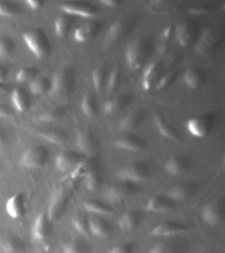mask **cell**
Here are the masks:
<instances>
[{
	"label": "cell",
	"mask_w": 225,
	"mask_h": 253,
	"mask_svg": "<svg viewBox=\"0 0 225 253\" xmlns=\"http://www.w3.org/2000/svg\"><path fill=\"white\" fill-rule=\"evenodd\" d=\"M67 110L64 107H54V108H49L42 113H40L37 119L41 122L45 123H51V122H56L61 119H63L66 116Z\"/></svg>",
	"instance_id": "7bdbcfd3"
},
{
	"label": "cell",
	"mask_w": 225,
	"mask_h": 253,
	"mask_svg": "<svg viewBox=\"0 0 225 253\" xmlns=\"http://www.w3.org/2000/svg\"><path fill=\"white\" fill-rule=\"evenodd\" d=\"M135 244L131 241H126L113 246L109 253H133Z\"/></svg>",
	"instance_id": "f5cc1de1"
},
{
	"label": "cell",
	"mask_w": 225,
	"mask_h": 253,
	"mask_svg": "<svg viewBox=\"0 0 225 253\" xmlns=\"http://www.w3.org/2000/svg\"><path fill=\"white\" fill-rule=\"evenodd\" d=\"M120 76H121V71L118 66H115L114 68H112V71L109 73L106 87H105L109 94L113 93L117 89L120 82Z\"/></svg>",
	"instance_id": "7dc6e473"
},
{
	"label": "cell",
	"mask_w": 225,
	"mask_h": 253,
	"mask_svg": "<svg viewBox=\"0 0 225 253\" xmlns=\"http://www.w3.org/2000/svg\"><path fill=\"white\" fill-rule=\"evenodd\" d=\"M63 253H90V244L83 237H72L64 243Z\"/></svg>",
	"instance_id": "8d00e7d4"
},
{
	"label": "cell",
	"mask_w": 225,
	"mask_h": 253,
	"mask_svg": "<svg viewBox=\"0 0 225 253\" xmlns=\"http://www.w3.org/2000/svg\"><path fill=\"white\" fill-rule=\"evenodd\" d=\"M175 36V28L173 26L166 27L160 34L159 38V51L164 53L168 50L172 39Z\"/></svg>",
	"instance_id": "f6af8a7d"
},
{
	"label": "cell",
	"mask_w": 225,
	"mask_h": 253,
	"mask_svg": "<svg viewBox=\"0 0 225 253\" xmlns=\"http://www.w3.org/2000/svg\"><path fill=\"white\" fill-rule=\"evenodd\" d=\"M26 5L32 9V10H39L43 6L42 1H38V0H28L26 1Z\"/></svg>",
	"instance_id": "11a10c76"
},
{
	"label": "cell",
	"mask_w": 225,
	"mask_h": 253,
	"mask_svg": "<svg viewBox=\"0 0 225 253\" xmlns=\"http://www.w3.org/2000/svg\"><path fill=\"white\" fill-rule=\"evenodd\" d=\"M145 7L154 14H167L176 8V3L173 1L155 0L145 3Z\"/></svg>",
	"instance_id": "ee69618b"
},
{
	"label": "cell",
	"mask_w": 225,
	"mask_h": 253,
	"mask_svg": "<svg viewBox=\"0 0 225 253\" xmlns=\"http://www.w3.org/2000/svg\"><path fill=\"white\" fill-rule=\"evenodd\" d=\"M83 181L85 182L86 188L90 192H94L99 190L103 186L104 177L98 167H92L85 176Z\"/></svg>",
	"instance_id": "74e56055"
},
{
	"label": "cell",
	"mask_w": 225,
	"mask_h": 253,
	"mask_svg": "<svg viewBox=\"0 0 225 253\" xmlns=\"http://www.w3.org/2000/svg\"><path fill=\"white\" fill-rule=\"evenodd\" d=\"M184 81L188 88L196 90L204 84L205 75L199 69L189 68L184 74Z\"/></svg>",
	"instance_id": "d590c367"
},
{
	"label": "cell",
	"mask_w": 225,
	"mask_h": 253,
	"mask_svg": "<svg viewBox=\"0 0 225 253\" xmlns=\"http://www.w3.org/2000/svg\"><path fill=\"white\" fill-rule=\"evenodd\" d=\"M71 222H72V225L73 227L76 229V231L83 235V236H87L90 234V229H89V216L79 211H76L72 218H71Z\"/></svg>",
	"instance_id": "b9f144b4"
},
{
	"label": "cell",
	"mask_w": 225,
	"mask_h": 253,
	"mask_svg": "<svg viewBox=\"0 0 225 253\" xmlns=\"http://www.w3.org/2000/svg\"><path fill=\"white\" fill-rule=\"evenodd\" d=\"M163 66L158 61L151 62L144 70L142 76V87L145 91H150L156 87L159 79L162 76Z\"/></svg>",
	"instance_id": "44dd1931"
},
{
	"label": "cell",
	"mask_w": 225,
	"mask_h": 253,
	"mask_svg": "<svg viewBox=\"0 0 225 253\" xmlns=\"http://www.w3.org/2000/svg\"><path fill=\"white\" fill-rule=\"evenodd\" d=\"M130 23L125 20H115L109 27L106 36H105V43L112 44L122 38H124L130 31Z\"/></svg>",
	"instance_id": "ac0fdd59"
},
{
	"label": "cell",
	"mask_w": 225,
	"mask_h": 253,
	"mask_svg": "<svg viewBox=\"0 0 225 253\" xmlns=\"http://www.w3.org/2000/svg\"><path fill=\"white\" fill-rule=\"evenodd\" d=\"M76 143L80 151L86 155H93L98 148V139L92 130L88 128L81 129L77 133Z\"/></svg>",
	"instance_id": "d6986e66"
},
{
	"label": "cell",
	"mask_w": 225,
	"mask_h": 253,
	"mask_svg": "<svg viewBox=\"0 0 225 253\" xmlns=\"http://www.w3.org/2000/svg\"><path fill=\"white\" fill-rule=\"evenodd\" d=\"M12 114H13L12 108L8 104L4 102H0V117L6 118V117H10Z\"/></svg>",
	"instance_id": "db71d44e"
},
{
	"label": "cell",
	"mask_w": 225,
	"mask_h": 253,
	"mask_svg": "<svg viewBox=\"0 0 225 253\" xmlns=\"http://www.w3.org/2000/svg\"><path fill=\"white\" fill-rule=\"evenodd\" d=\"M0 85H1V84H0Z\"/></svg>",
	"instance_id": "91938a15"
},
{
	"label": "cell",
	"mask_w": 225,
	"mask_h": 253,
	"mask_svg": "<svg viewBox=\"0 0 225 253\" xmlns=\"http://www.w3.org/2000/svg\"><path fill=\"white\" fill-rule=\"evenodd\" d=\"M152 50V42L148 38L138 37L131 41L125 50L126 63L130 70H139L148 60Z\"/></svg>",
	"instance_id": "7a4b0ae2"
},
{
	"label": "cell",
	"mask_w": 225,
	"mask_h": 253,
	"mask_svg": "<svg viewBox=\"0 0 225 253\" xmlns=\"http://www.w3.org/2000/svg\"><path fill=\"white\" fill-rule=\"evenodd\" d=\"M145 119V112L143 109H136L129 114H127L119 123V129L121 130H131L137 128Z\"/></svg>",
	"instance_id": "4dcf8cb0"
},
{
	"label": "cell",
	"mask_w": 225,
	"mask_h": 253,
	"mask_svg": "<svg viewBox=\"0 0 225 253\" xmlns=\"http://www.w3.org/2000/svg\"><path fill=\"white\" fill-rule=\"evenodd\" d=\"M27 197L23 192H19L11 196L5 204L7 214L15 219L23 217L27 212Z\"/></svg>",
	"instance_id": "5bb4252c"
},
{
	"label": "cell",
	"mask_w": 225,
	"mask_h": 253,
	"mask_svg": "<svg viewBox=\"0 0 225 253\" xmlns=\"http://www.w3.org/2000/svg\"><path fill=\"white\" fill-rule=\"evenodd\" d=\"M23 40L28 48L37 58H44L49 55L51 45L48 37L40 28H34L23 34Z\"/></svg>",
	"instance_id": "3957f363"
},
{
	"label": "cell",
	"mask_w": 225,
	"mask_h": 253,
	"mask_svg": "<svg viewBox=\"0 0 225 253\" xmlns=\"http://www.w3.org/2000/svg\"><path fill=\"white\" fill-rule=\"evenodd\" d=\"M83 207L87 211L97 215L104 216L112 215L114 213V210L111 206L98 200H85L83 202Z\"/></svg>",
	"instance_id": "836d02e7"
},
{
	"label": "cell",
	"mask_w": 225,
	"mask_h": 253,
	"mask_svg": "<svg viewBox=\"0 0 225 253\" xmlns=\"http://www.w3.org/2000/svg\"><path fill=\"white\" fill-rule=\"evenodd\" d=\"M212 9V5L209 3H196L188 7V12L193 16H201L208 13Z\"/></svg>",
	"instance_id": "816d5d0a"
},
{
	"label": "cell",
	"mask_w": 225,
	"mask_h": 253,
	"mask_svg": "<svg viewBox=\"0 0 225 253\" xmlns=\"http://www.w3.org/2000/svg\"><path fill=\"white\" fill-rule=\"evenodd\" d=\"M21 11L20 6L12 1H0V17L10 18L18 15Z\"/></svg>",
	"instance_id": "681fc988"
},
{
	"label": "cell",
	"mask_w": 225,
	"mask_h": 253,
	"mask_svg": "<svg viewBox=\"0 0 225 253\" xmlns=\"http://www.w3.org/2000/svg\"><path fill=\"white\" fill-rule=\"evenodd\" d=\"M175 37L183 47L189 46L197 39V27L190 22H182L175 28Z\"/></svg>",
	"instance_id": "9a60e30c"
},
{
	"label": "cell",
	"mask_w": 225,
	"mask_h": 253,
	"mask_svg": "<svg viewBox=\"0 0 225 253\" xmlns=\"http://www.w3.org/2000/svg\"><path fill=\"white\" fill-rule=\"evenodd\" d=\"M39 69L34 66H27L21 68L16 74V80L20 83L32 82L37 76H38Z\"/></svg>",
	"instance_id": "bcb514c9"
},
{
	"label": "cell",
	"mask_w": 225,
	"mask_h": 253,
	"mask_svg": "<svg viewBox=\"0 0 225 253\" xmlns=\"http://www.w3.org/2000/svg\"><path fill=\"white\" fill-rule=\"evenodd\" d=\"M214 124V115L205 114L189 119L187 122V129L195 137H204L212 129Z\"/></svg>",
	"instance_id": "30bf717a"
},
{
	"label": "cell",
	"mask_w": 225,
	"mask_h": 253,
	"mask_svg": "<svg viewBox=\"0 0 225 253\" xmlns=\"http://www.w3.org/2000/svg\"><path fill=\"white\" fill-rule=\"evenodd\" d=\"M188 245L183 240L163 241L154 245L148 253H186Z\"/></svg>",
	"instance_id": "f1b7e54d"
},
{
	"label": "cell",
	"mask_w": 225,
	"mask_h": 253,
	"mask_svg": "<svg viewBox=\"0 0 225 253\" xmlns=\"http://www.w3.org/2000/svg\"><path fill=\"white\" fill-rule=\"evenodd\" d=\"M52 223L46 211H42L37 215L31 228L32 238L37 244L46 246L51 237Z\"/></svg>",
	"instance_id": "8992f818"
},
{
	"label": "cell",
	"mask_w": 225,
	"mask_h": 253,
	"mask_svg": "<svg viewBox=\"0 0 225 253\" xmlns=\"http://www.w3.org/2000/svg\"><path fill=\"white\" fill-rule=\"evenodd\" d=\"M8 76V69L2 65H0V84H2Z\"/></svg>",
	"instance_id": "680465c9"
},
{
	"label": "cell",
	"mask_w": 225,
	"mask_h": 253,
	"mask_svg": "<svg viewBox=\"0 0 225 253\" xmlns=\"http://www.w3.org/2000/svg\"><path fill=\"white\" fill-rule=\"evenodd\" d=\"M101 4L108 8H115L119 5V2L114 0H105V1H101Z\"/></svg>",
	"instance_id": "6f0895ef"
},
{
	"label": "cell",
	"mask_w": 225,
	"mask_h": 253,
	"mask_svg": "<svg viewBox=\"0 0 225 253\" xmlns=\"http://www.w3.org/2000/svg\"><path fill=\"white\" fill-rule=\"evenodd\" d=\"M81 109L84 115L88 118H96L99 114L97 99L93 93H86L81 101Z\"/></svg>",
	"instance_id": "60d3db41"
},
{
	"label": "cell",
	"mask_w": 225,
	"mask_h": 253,
	"mask_svg": "<svg viewBox=\"0 0 225 253\" xmlns=\"http://www.w3.org/2000/svg\"><path fill=\"white\" fill-rule=\"evenodd\" d=\"M75 86V72L72 66L65 65L55 71L51 78L50 92L56 96H66L72 93Z\"/></svg>",
	"instance_id": "277c9868"
},
{
	"label": "cell",
	"mask_w": 225,
	"mask_h": 253,
	"mask_svg": "<svg viewBox=\"0 0 225 253\" xmlns=\"http://www.w3.org/2000/svg\"><path fill=\"white\" fill-rule=\"evenodd\" d=\"M38 133L39 136H41L45 140H47L51 143H54V144H58V145H62L64 143H66L69 138L67 132L58 127L43 128V129L38 130Z\"/></svg>",
	"instance_id": "d6a6232c"
},
{
	"label": "cell",
	"mask_w": 225,
	"mask_h": 253,
	"mask_svg": "<svg viewBox=\"0 0 225 253\" xmlns=\"http://www.w3.org/2000/svg\"><path fill=\"white\" fill-rule=\"evenodd\" d=\"M133 97L130 93H121L112 97L106 101L104 105V112L106 114H114L125 109L132 101Z\"/></svg>",
	"instance_id": "83f0119b"
},
{
	"label": "cell",
	"mask_w": 225,
	"mask_h": 253,
	"mask_svg": "<svg viewBox=\"0 0 225 253\" xmlns=\"http://www.w3.org/2000/svg\"><path fill=\"white\" fill-rule=\"evenodd\" d=\"M59 7L64 14H68L73 17L93 18L97 15V8L89 2H64L60 4Z\"/></svg>",
	"instance_id": "4fadbf2b"
},
{
	"label": "cell",
	"mask_w": 225,
	"mask_h": 253,
	"mask_svg": "<svg viewBox=\"0 0 225 253\" xmlns=\"http://www.w3.org/2000/svg\"><path fill=\"white\" fill-rule=\"evenodd\" d=\"M83 161L84 158L81 153L74 150H63L57 155L55 166L59 171L67 172L72 171Z\"/></svg>",
	"instance_id": "2e32d148"
},
{
	"label": "cell",
	"mask_w": 225,
	"mask_h": 253,
	"mask_svg": "<svg viewBox=\"0 0 225 253\" xmlns=\"http://www.w3.org/2000/svg\"><path fill=\"white\" fill-rule=\"evenodd\" d=\"M74 17L68 14L59 15L54 21V30L55 34L60 38H66L74 24Z\"/></svg>",
	"instance_id": "e575fe53"
},
{
	"label": "cell",
	"mask_w": 225,
	"mask_h": 253,
	"mask_svg": "<svg viewBox=\"0 0 225 253\" xmlns=\"http://www.w3.org/2000/svg\"><path fill=\"white\" fill-rule=\"evenodd\" d=\"M197 186L192 183H183L169 188L166 192V195L175 202H182L189 199L195 192Z\"/></svg>",
	"instance_id": "603a6c76"
},
{
	"label": "cell",
	"mask_w": 225,
	"mask_h": 253,
	"mask_svg": "<svg viewBox=\"0 0 225 253\" xmlns=\"http://www.w3.org/2000/svg\"><path fill=\"white\" fill-rule=\"evenodd\" d=\"M51 89V79L40 75L37 76L32 82H30V91L33 95L39 96L49 93Z\"/></svg>",
	"instance_id": "f35d334b"
},
{
	"label": "cell",
	"mask_w": 225,
	"mask_h": 253,
	"mask_svg": "<svg viewBox=\"0 0 225 253\" xmlns=\"http://www.w3.org/2000/svg\"><path fill=\"white\" fill-rule=\"evenodd\" d=\"M11 101L14 108L18 112H26L31 107V96L27 90L21 87L13 89L11 93Z\"/></svg>",
	"instance_id": "1f68e13d"
},
{
	"label": "cell",
	"mask_w": 225,
	"mask_h": 253,
	"mask_svg": "<svg viewBox=\"0 0 225 253\" xmlns=\"http://www.w3.org/2000/svg\"><path fill=\"white\" fill-rule=\"evenodd\" d=\"M179 74H180L179 69H172V70L168 71L167 73L162 74V76L159 79L155 88L158 90H163V89L170 87L172 84L175 83V81L179 77Z\"/></svg>",
	"instance_id": "c3c4849f"
},
{
	"label": "cell",
	"mask_w": 225,
	"mask_h": 253,
	"mask_svg": "<svg viewBox=\"0 0 225 253\" xmlns=\"http://www.w3.org/2000/svg\"><path fill=\"white\" fill-rule=\"evenodd\" d=\"M84 179L70 172L54 190L46 211L52 222L57 221L64 213L72 196L79 188Z\"/></svg>",
	"instance_id": "6da1fadb"
},
{
	"label": "cell",
	"mask_w": 225,
	"mask_h": 253,
	"mask_svg": "<svg viewBox=\"0 0 225 253\" xmlns=\"http://www.w3.org/2000/svg\"><path fill=\"white\" fill-rule=\"evenodd\" d=\"M153 120L156 127L163 136L174 141H179L181 139L177 128L169 121H167L163 115L160 113H154Z\"/></svg>",
	"instance_id": "4316f807"
},
{
	"label": "cell",
	"mask_w": 225,
	"mask_h": 253,
	"mask_svg": "<svg viewBox=\"0 0 225 253\" xmlns=\"http://www.w3.org/2000/svg\"><path fill=\"white\" fill-rule=\"evenodd\" d=\"M8 141V137L4 128L0 126V147H3Z\"/></svg>",
	"instance_id": "9f6ffc18"
},
{
	"label": "cell",
	"mask_w": 225,
	"mask_h": 253,
	"mask_svg": "<svg viewBox=\"0 0 225 253\" xmlns=\"http://www.w3.org/2000/svg\"><path fill=\"white\" fill-rule=\"evenodd\" d=\"M89 229L94 236L106 238L112 232V225L104 216L93 214L89 216Z\"/></svg>",
	"instance_id": "cb8c5ba5"
},
{
	"label": "cell",
	"mask_w": 225,
	"mask_h": 253,
	"mask_svg": "<svg viewBox=\"0 0 225 253\" xmlns=\"http://www.w3.org/2000/svg\"><path fill=\"white\" fill-rule=\"evenodd\" d=\"M109 76V68L108 65L103 63L98 65L92 72V81L95 89L98 92H101L107 83V79Z\"/></svg>",
	"instance_id": "ab89813d"
},
{
	"label": "cell",
	"mask_w": 225,
	"mask_h": 253,
	"mask_svg": "<svg viewBox=\"0 0 225 253\" xmlns=\"http://www.w3.org/2000/svg\"><path fill=\"white\" fill-rule=\"evenodd\" d=\"M139 187L136 183L118 180L110 184L105 190V198L112 203H118L135 196L139 192Z\"/></svg>",
	"instance_id": "5b68a950"
},
{
	"label": "cell",
	"mask_w": 225,
	"mask_h": 253,
	"mask_svg": "<svg viewBox=\"0 0 225 253\" xmlns=\"http://www.w3.org/2000/svg\"><path fill=\"white\" fill-rule=\"evenodd\" d=\"M151 175L149 166L144 162L130 163L117 171V177L120 180H125L133 183L147 180Z\"/></svg>",
	"instance_id": "9c48e42d"
},
{
	"label": "cell",
	"mask_w": 225,
	"mask_h": 253,
	"mask_svg": "<svg viewBox=\"0 0 225 253\" xmlns=\"http://www.w3.org/2000/svg\"><path fill=\"white\" fill-rule=\"evenodd\" d=\"M15 51V43L11 38L0 35V57L11 56Z\"/></svg>",
	"instance_id": "f907efd6"
},
{
	"label": "cell",
	"mask_w": 225,
	"mask_h": 253,
	"mask_svg": "<svg viewBox=\"0 0 225 253\" xmlns=\"http://www.w3.org/2000/svg\"><path fill=\"white\" fill-rule=\"evenodd\" d=\"M26 251L25 240L17 234H6L0 237V253H24Z\"/></svg>",
	"instance_id": "ffe728a7"
},
{
	"label": "cell",
	"mask_w": 225,
	"mask_h": 253,
	"mask_svg": "<svg viewBox=\"0 0 225 253\" xmlns=\"http://www.w3.org/2000/svg\"><path fill=\"white\" fill-rule=\"evenodd\" d=\"M176 202L167 195H154L146 204V210L152 212H166L175 210Z\"/></svg>",
	"instance_id": "7402d4cb"
},
{
	"label": "cell",
	"mask_w": 225,
	"mask_h": 253,
	"mask_svg": "<svg viewBox=\"0 0 225 253\" xmlns=\"http://www.w3.org/2000/svg\"><path fill=\"white\" fill-rule=\"evenodd\" d=\"M102 23L100 21L86 22L74 30V39L78 42H86L95 39L100 33Z\"/></svg>",
	"instance_id": "e0dca14e"
},
{
	"label": "cell",
	"mask_w": 225,
	"mask_h": 253,
	"mask_svg": "<svg viewBox=\"0 0 225 253\" xmlns=\"http://www.w3.org/2000/svg\"><path fill=\"white\" fill-rule=\"evenodd\" d=\"M189 229V226L184 222L178 220L164 221L151 229L149 235L152 237H169L186 232Z\"/></svg>",
	"instance_id": "7c38bea8"
},
{
	"label": "cell",
	"mask_w": 225,
	"mask_h": 253,
	"mask_svg": "<svg viewBox=\"0 0 225 253\" xmlns=\"http://www.w3.org/2000/svg\"><path fill=\"white\" fill-rule=\"evenodd\" d=\"M190 161L188 157L175 155L170 157L165 163V170L172 176H179L190 169Z\"/></svg>",
	"instance_id": "d4e9b609"
},
{
	"label": "cell",
	"mask_w": 225,
	"mask_h": 253,
	"mask_svg": "<svg viewBox=\"0 0 225 253\" xmlns=\"http://www.w3.org/2000/svg\"><path fill=\"white\" fill-rule=\"evenodd\" d=\"M48 158V149L43 145L36 144L24 151L20 159V164L28 169H38L46 164Z\"/></svg>",
	"instance_id": "52a82bcc"
},
{
	"label": "cell",
	"mask_w": 225,
	"mask_h": 253,
	"mask_svg": "<svg viewBox=\"0 0 225 253\" xmlns=\"http://www.w3.org/2000/svg\"><path fill=\"white\" fill-rule=\"evenodd\" d=\"M201 216L203 220L210 224H219L224 217V202L220 198L209 201L202 209Z\"/></svg>",
	"instance_id": "8fae6325"
},
{
	"label": "cell",
	"mask_w": 225,
	"mask_h": 253,
	"mask_svg": "<svg viewBox=\"0 0 225 253\" xmlns=\"http://www.w3.org/2000/svg\"><path fill=\"white\" fill-rule=\"evenodd\" d=\"M219 42V33L212 28H205L194 42V52L199 56H208L217 48Z\"/></svg>",
	"instance_id": "ba28073f"
},
{
	"label": "cell",
	"mask_w": 225,
	"mask_h": 253,
	"mask_svg": "<svg viewBox=\"0 0 225 253\" xmlns=\"http://www.w3.org/2000/svg\"><path fill=\"white\" fill-rule=\"evenodd\" d=\"M114 144L117 147L127 151H140L145 147V141L141 137L133 134L117 137L114 140Z\"/></svg>",
	"instance_id": "f546056e"
},
{
	"label": "cell",
	"mask_w": 225,
	"mask_h": 253,
	"mask_svg": "<svg viewBox=\"0 0 225 253\" xmlns=\"http://www.w3.org/2000/svg\"><path fill=\"white\" fill-rule=\"evenodd\" d=\"M143 219V212L139 210H132L122 213L118 218V226L124 231H132L138 227Z\"/></svg>",
	"instance_id": "484cf974"
}]
</instances>
